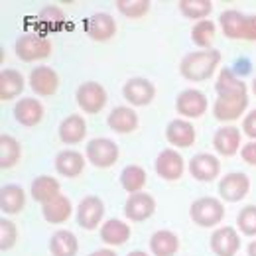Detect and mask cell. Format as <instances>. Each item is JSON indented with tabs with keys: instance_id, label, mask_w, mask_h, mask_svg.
<instances>
[{
	"instance_id": "1",
	"label": "cell",
	"mask_w": 256,
	"mask_h": 256,
	"mask_svg": "<svg viewBox=\"0 0 256 256\" xmlns=\"http://www.w3.org/2000/svg\"><path fill=\"white\" fill-rule=\"evenodd\" d=\"M221 64V52L219 50H201L190 52L184 56L180 64V73L184 79L192 83H201L213 77L217 67Z\"/></svg>"
},
{
	"instance_id": "2",
	"label": "cell",
	"mask_w": 256,
	"mask_h": 256,
	"mask_svg": "<svg viewBox=\"0 0 256 256\" xmlns=\"http://www.w3.org/2000/svg\"><path fill=\"white\" fill-rule=\"evenodd\" d=\"M219 26L228 40L256 42V14H242L238 10H224L219 16Z\"/></svg>"
},
{
	"instance_id": "3",
	"label": "cell",
	"mask_w": 256,
	"mask_h": 256,
	"mask_svg": "<svg viewBox=\"0 0 256 256\" xmlns=\"http://www.w3.org/2000/svg\"><path fill=\"white\" fill-rule=\"evenodd\" d=\"M14 50H16L18 60H22L26 64L42 62V60L52 56V42L46 36L26 32L18 36V40L14 44Z\"/></svg>"
},
{
	"instance_id": "4",
	"label": "cell",
	"mask_w": 256,
	"mask_h": 256,
	"mask_svg": "<svg viewBox=\"0 0 256 256\" xmlns=\"http://www.w3.org/2000/svg\"><path fill=\"white\" fill-rule=\"evenodd\" d=\"M190 217L195 224L209 228L223 221L224 217V205L217 197H199L195 199L190 207Z\"/></svg>"
},
{
	"instance_id": "5",
	"label": "cell",
	"mask_w": 256,
	"mask_h": 256,
	"mask_svg": "<svg viewBox=\"0 0 256 256\" xmlns=\"http://www.w3.org/2000/svg\"><path fill=\"white\" fill-rule=\"evenodd\" d=\"M248 108V91H236V93H224L217 95V100L213 104V114L217 120L228 122L240 118L244 110Z\"/></svg>"
},
{
	"instance_id": "6",
	"label": "cell",
	"mask_w": 256,
	"mask_h": 256,
	"mask_svg": "<svg viewBox=\"0 0 256 256\" xmlns=\"http://www.w3.org/2000/svg\"><path fill=\"white\" fill-rule=\"evenodd\" d=\"M85 156L95 168L106 170V168H112L118 162L120 150H118L116 142L110 140V138H93V140L87 142Z\"/></svg>"
},
{
	"instance_id": "7",
	"label": "cell",
	"mask_w": 256,
	"mask_h": 256,
	"mask_svg": "<svg viewBox=\"0 0 256 256\" xmlns=\"http://www.w3.org/2000/svg\"><path fill=\"white\" fill-rule=\"evenodd\" d=\"M75 98H77V104L83 112L87 114H98L104 104H106V91L100 83L96 81H87V83H81L77 87V93H75Z\"/></svg>"
},
{
	"instance_id": "8",
	"label": "cell",
	"mask_w": 256,
	"mask_h": 256,
	"mask_svg": "<svg viewBox=\"0 0 256 256\" xmlns=\"http://www.w3.org/2000/svg\"><path fill=\"white\" fill-rule=\"evenodd\" d=\"M250 192V180L242 172H230L219 182V195L226 203H238Z\"/></svg>"
},
{
	"instance_id": "9",
	"label": "cell",
	"mask_w": 256,
	"mask_h": 256,
	"mask_svg": "<svg viewBox=\"0 0 256 256\" xmlns=\"http://www.w3.org/2000/svg\"><path fill=\"white\" fill-rule=\"evenodd\" d=\"M156 213V199L150 193H130L124 203V217L132 223L148 221Z\"/></svg>"
},
{
	"instance_id": "10",
	"label": "cell",
	"mask_w": 256,
	"mask_h": 256,
	"mask_svg": "<svg viewBox=\"0 0 256 256\" xmlns=\"http://www.w3.org/2000/svg\"><path fill=\"white\" fill-rule=\"evenodd\" d=\"M122 96L132 106H148L156 96V87L146 77H132L122 87Z\"/></svg>"
},
{
	"instance_id": "11",
	"label": "cell",
	"mask_w": 256,
	"mask_h": 256,
	"mask_svg": "<svg viewBox=\"0 0 256 256\" xmlns=\"http://www.w3.org/2000/svg\"><path fill=\"white\" fill-rule=\"evenodd\" d=\"M154 168H156V174L160 176L162 180L178 182L184 176V172H186V160L182 158V154L178 150L166 148V150H162L160 154H158Z\"/></svg>"
},
{
	"instance_id": "12",
	"label": "cell",
	"mask_w": 256,
	"mask_h": 256,
	"mask_svg": "<svg viewBox=\"0 0 256 256\" xmlns=\"http://www.w3.org/2000/svg\"><path fill=\"white\" fill-rule=\"evenodd\" d=\"M104 217V203L96 195H87L77 207V223L85 230H95Z\"/></svg>"
},
{
	"instance_id": "13",
	"label": "cell",
	"mask_w": 256,
	"mask_h": 256,
	"mask_svg": "<svg viewBox=\"0 0 256 256\" xmlns=\"http://www.w3.org/2000/svg\"><path fill=\"white\" fill-rule=\"evenodd\" d=\"M207 108H209L207 96L197 89H186L176 98V110L186 118H199L207 112Z\"/></svg>"
},
{
	"instance_id": "14",
	"label": "cell",
	"mask_w": 256,
	"mask_h": 256,
	"mask_svg": "<svg viewBox=\"0 0 256 256\" xmlns=\"http://www.w3.org/2000/svg\"><path fill=\"white\" fill-rule=\"evenodd\" d=\"M209 246L217 256H236L240 250V234L232 226H219L213 230Z\"/></svg>"
},
{
	"instance_id": "15",
	"label": "cell",
	"mask_w": 256,
	"mask_h": 256,
	"mask_svg": "<svg viewBox=\"0 0 256 256\" xmlns=\"http://www.w3.org/2000/svg\"><path fill=\"white\" fill-rule=\"evenodd\" d=\"M28 83H30V87H32L36 95L52 96L56 95L58 89H60V75H58L56 69H52L48 65H40V67L32 69Z\"/></svg>"
},
{
	"instance_id": "16",
	"label": "cell",
	"mask_w": 256,
	"mask_h": 256,
	"mask_svg": "<svg viewBox=\"0 0 256 256\" xmlns=\"http://www.w3.org/2000/svg\"><path fill=\"white\" fill-rule=\"evenodd\" d=\"M190 174L197 182H213L219 178L221 174V162L217 156L213 154H195L192 160H190Z\"/></svg>"
},
{
	"instance_id": "17",
	"label": "cell",
	"mask_w": 256,
	"mask_h": 256,
	"mask_svg": "<svg viewBox=\"0 0 256 256\" xmlns=\"http://www.w3.org/2000/svg\"><path fill=\"white\" fill-rule=\"evenodd\" d=\"M166 138L176 148H192L197 140V132L190 120L186 118H174L166 126Z\"/></svg>"
},
{
	"instance_id": "18",
	"label": "cell",
	"mask_w": 256,
	"mask_h": 256,
	"mask_svg": "<svg viewBox=\"0 0 256 256\" xmlns=\"http://www.w3.org/2000/svg\"><path fill=\"white\" fill-rule=\"evenodd\" d=\"M85 30L95 42H108L116 34V20L106 12H96L85 22Z\"/></svg>"
},
{
	"instance_id": "19",
	"label": "cell",
	"mask_w": 256,
	"mask_h": 256,
	"mask_svg": "<svg viewBox=\"0 0 256 256\" xmlns=\"http://www.w3.org/2000/svg\"><path fill=\"white\" fill-rule=\"evenodd\" d=\"M14 118L18 124L22 126L32 128L36 124L42 122L44 118V104L38 100V98H30V96H24L16 102L14 106Z\"/></svg>"
},
{
	"instance_id": "20",
	"label": "cell",
	"mask_w": 256,
	"mask_h": 256,
	"mask_svg": "<svg viewBox=\"0 0 256 256\" xmlns=\"http://www.w3.org/2000/svg\"><path fill=\"white\" fill-rule=\"evenodd\" d=\"M106 124L116 134H130L138 128V114L132 106H116L110 110Z\"/></svg>"
},
{
	"instance_id": "21",
	"label": "cell",
	"mask_w": 256,
	"mask_h": 256,
	"mask_svg": "<svg viewBox=\"0 0 256 256\" xmlns=\"http://www.w3.org/2000/svg\"><path fill=\"white\" fill-rule=\"evenodd\" d=\"M213 146L221 156H234L240 150V130L234 126H221L213 136Z\"/></svg>"
},
{
	"instance_id": "22",
	"label": "cell",
	"mask_w": 256,
	"mask_h": 256,
	"mask_svg": "<svg viewBox=\"0 0 256 256\" xmlns=\"http://www.w3.org/2000/svg\"><path fill=\"white\" fill-rule=\"evenodd\" d=\"M60 140L64 142V144H79V142H83L85 140V136H87V122H85V118L81 116V114H69V116H65L64 120H62V124H60Z\"/></svg>"
},
{
	"instance_id": "23",
	"label": "cell",
	"mask_w": 256,
	"mask_h": 256,
	"mask_svg": "<svg viewBox=\"0 0 256 256\" xmlns=\"http://www.w3.org/2000/svg\"><path fill=\"white\" fill-rule=\"evenodd\" d=\"M56 170L64 178H77L85 170V156L77 150H62L56 156Z\"/></svg>"
},
{
	"instance_id": "24",
	"label": "cell",
	"mask_w": 256,
	"mask_h": 256,
	"mask_svg": "<svg viewBox=\"0 0 256 256\" xmlns=\"http://www.w3.org/2000/svg\"><path fill=\"white\" fill-rule=\"evenodd\" d=\"M26 205V192L16 186V184H8L2 186L0 190V209L4 215H18Z\"/></svg>"
},
{
	"instance_id": "25",
	"label": "cell",
	"mask_w": 256,
	"mask_h": 256,
	"mask_svg": "<svg viewBox=\"0 0 256 256\" xmlns=\"http://www.w3.org/2000/svg\"><path fill=\"white\" fill-rule=\"evenodd\" d=\"M180 250V236L172 230H156L150 236V252L154 256H176Z\"/></svg>"
},
{
	"instance_id": "26",
	"label": "cell",
	"mask_w": 256,
	"mask_h": 256,
	"mask_svg": "<svg viewBox=\"0 0 256 256\" xmlns=\"http://www.w3.org/2000/svg\"><path fill=\"white\" fill-rule=\"evenodd\" d=\"M60 190H62V186H60V182L56 178H52V176H38L32 182L30 193H32L34 201L46 205V203L54 201L58 195H62Z\"/></svg>"
},
{
	"instance_id": "27",
	"label": "cell",
	"mask_w": 256,
	"mask_h": 256,
	"mask_svg": "<svg viewBox=\"0 0 256 256\" xmlns=\"http://www.w3.org/2000/svg\"><path fill=\"white\" fill-rule=\"evenodd\" d=\"M130 238V226L120 219H108L100 226V240L110 246H122Z\"/></svg>"
},
{
	"instance_id": "28",
	"label": "cell",
	"mask_w": 256,
	"mask_h": 256,
	"mask_svg": "<svg viewBox=\"0 0 256 256\" xmlns=\"http://www.w3.org/2000/svg\"><path fill=\"white\" fill-rule=\"evenodd\" d=\"M24 91V75L18 69L0 71V100H12Z\"/></svg>"
},
{
	"instance_id": "29",
	"label": "cell",
	"mask_w": 256,
	"mask_h": 256,
	"mask_svg": "<svg viewBox=\"0 0 256 256\" xmlns=\"http://www.w3.org/2000/svg\"><path fill=\"white\" fill-rule=\"evenodd\" d=\"M71 211H73L71 199L65 197V195H58L54 201H50V203H46V205L42 207V215H44V219L52 224L65 223V221L71 217Z\"/></svg>"
},
{
	"instance_id": "30",
	"label": "cell",
	"mask_w": 256,
	"mask_h": 256,
	"mask_svg": "<svg viewBox=\"0 0 256 256\" xmlns=\"http://www.w3.org/2000/svg\"><path fill=\"white\" fill-rule=\"evenodd\" d=\"M50 252L52 256H77L79 240L71 230H56L50 240Z\"/></svg>"
},
{
	"instance_id": "31",
	"label": "cell",
	"mask_w": 256,
	"mask_h": 256,
	"mask_svg": "<svg viewBox=\"0 0 256 256\" xmlns=\"http://www.w3.org/2000/svg\"><path fill=\"white\" fill-rule=\"evenodd\" d=\"M20 156H22L20 142L10 134H2L0 136V168L2 170L14 168L20 162Z\"/></svg>"
},
{
	"instance_id": "32",
	"label": "cell",
	"mask_w": 256,
	"mask_h": 256,
	"mask_svg": "<svg viewBox=\"0 0 256 256\" xmlns=\"http://www.w3.org/2000/svg\"><path fill=\"white\" fill-rule=\"evenodd\" d=\"M120 186L128 193L142 192V188L146 186V172H144V168H140L136 164L126 166L122 170V174H120Z\"/></svg>"
},
{
	"instance_id": "33",
	"label": "cell",
	"mask_w": 256,
	"mask_h": 256,
	"mask_svg": "<svg viewBox=\"0 0 256 256\" xmlns=\"http://www.w3.org/2000/svg\"><path fill=\"white\" fill-rule=\"evenodd\" d=\"M180 12L190 18V20H205L213 12V2L211 0H180Z\"/></svg>"
},
{
	"instance_id": "34",
	"label": "cell",
	"mask_w": 256,
	"mask_h": 256,
	"mask_svg": "<svg viewBox=\"0 0 256 256\" xmlns=\"http://www.w3.org/2000/svg\"><path fill=\"white\" fill-rule=\"evenodd\" d=\"M215 34H217V26L211 20H201V22H197L192 28V42L197 48L211 50V44L215 40Z\"/></svg>"
},
{
	"instance_id": "35",
	"label": "cell",
	"mask_w": 256,
	"mask_h": 256,
	"mask_svg": "<svg viewBox=\"0 0 256 256\" xmlns=\"http://www.w3.org/2000/svg\"><path fill=\"white\" fill-rule=\"evenodd\" d=\"M118 12L126 18L132 20H138V18H144L148 12H150V6L152 2L150 0H116L114 2Z\"/></svg>"
},
{
	"instance_id": "36",
	"label": "cell",
	"mask_w": 256,
	"mask_h": 256,
	"mask_svg": "<svg viewBox=\"0 0 256 256\" xmlns=\"http://www.w3.org/2000/svg\"><path fill=\"white\" fill-rule=\"evenodd\" d=\"M236 226L244 236H256V205H246L238 211Z\"/></svg>"
},
{
	"instance_id": "37",
	"label": "cell",
	"mask_w": 256,
	"mask_h": 256,
	"mask_svg": "<svg viewBox=\"0 0 256 256\" xmlns=\"http://www.w3.org/2000/svg\"><path fill=\"white\" fill-rule=\"evenodd\" d=\"M16 238H18L16 224L8 219H0V250L2 252L10 250L16 244Z\"/></svg>"
},
{
	"instance_id": "38",
	"label": "cell",
	"mask_w": 256,
	"mask_h": 256,
	"mask_svg": "<svg viewBox=\"0 0 256 256\" xmlns=\"http://www.w3.org/2000/svg\"><path fill=\"white\" fill-rule=\"evenodd\" d=\"M40 18H42V22L50 24L52 28H58L60 24H64V20H65L64 12H62L58 6H46V8L40 12Z\"/></svg>"
},
{
	"instance_id": "39",
	"label": "cell",
	"mask_w": 256,
	"mask_h": 256,
	"mask_svg": "<svg viewBox=\"0 0 256 256\" xmlns=\"http://www.w3.org/2000/svg\"><path fill=\"white\" fill-rule=\"evenodd\" d=\"M240 156H242V160L246 162L248 166H256V140L246 142L240 148Z\"/></svg>"
},
{
	"instance_id": "40",
	"label": "cell",
	"mask_w": 256,
	"mask_h": 256,
	"mask_svg": "<svg viewBox=\"0 0 256 256\" xmlns=\"http://www.w3.org/2000/svg\"><path fill=\"white\" fill-rule=\"evenodd\" d=\"M242 130H244V134H246L248 138L256 140V108L250 110V112L244 116V120H242Z\"/></svg>"
},
{
	"instance_id": "41",
	"label": "cell",
	"mask_w": 256,
	"mask_h": 256,
	"mask_svg": "<svg viewBox=\"0 0 256 256\" xmlns=\"http://www.w3.org/2000/svg\"><path fill=\"white\" fill-rule=\"evenodd\" d=\"M89 256H116V252H114V250H110V248H100V250L91 252Z\"/></svg>"
},
{
	"instance_id": "42",
	"label": "cell",
	"mask_w": 256,
	"mask_h": 256,
	"mask_svg": "<svg viewBox=\"0 0 256 256\" xmlns=\"http://www.w3.org/2000/svg\"><path fill=\"white\" fill-rule=\"evenodd\" d=\"M246 252H248V256H256V240H252V242L246 246Z\"/></svg>"
},
{
	"instance_id": "43",
	"label": "cell",
	"mask_w": 256,
	"mask_h": 256,
	"mask_svg": "<svg viewBox=\"0 0 256 256\" xmlns=\"http://www.w3.org/2000/svg\"><path fill=\"white\" fill-rule=\"evenodd\" d=\"M126 256H150V254L144 252V250H132V252H128Z\"/></svg>"
},
{
	"instance_id": "44",
	"label": "cell",
	"mask_w": 256,
	"mask_h": 256,
	"mask_svg": "<svg viewBox=\"0 0 256 256\" xmlns=\"http://www.w3.org/2000/svg\"><path fill=\"white\" fill-rule=\"evenodd\" d=\"M252 93L256 95V77H254V81H252Z\"/></svg>"
}]
</instances>
